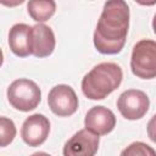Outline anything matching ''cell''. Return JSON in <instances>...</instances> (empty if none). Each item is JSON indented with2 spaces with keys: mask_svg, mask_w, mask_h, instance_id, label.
I'll return each mask as SVG.
<instances>
[{
  "mask_svg": "<svg viewBox=\"0 0 156 156\" xmlns=\"http://www.w3.org/2000/svg\"><path fill=\"white\" fill-rule=\"evenodd\" d=\"M30 44H32V55H34L35 57L50 56L56 45V39L52 29L44 23H38L33 26Z\"/></svg>",
  "mask_w": 156,
  "mask_h": 156,
  "instance_id": "30bf717a",
  "label": "cell"
},
{
  "mask_svg": "<svg viewBox=\"0 0 156 156\" xmlns=\"http://www.w3.org/2000/svg\"><path fill=\"white\" fill-rule=\"evenodd\" d=\"M16 136V126L12 119L7 117H0V146L5 147Z\"/></svg>",
  "mask_w": 156,
  "mask_h": 156,
  "instance_id": "4fadbf2b",
  "label": "cell"
},
{
  "mask_svg": "<svg viewBox=\"0 0 156 156\" xmlns=\"http://www.w3.org/2000/svg\"><path fill=\"white\" fill-rule=\"evenodd\" d=\"M99 135L80 129L74 133L63 145V156H95L99 150Z\"/></svg>",
  "mask_w": 156,
  "mask_h": 156,
  "instance_id": "52a82bcc",
  "label": "cell"
},
{
  "mask_svg": "<svg viewBox=\"0 0 156 156\" xmlns=\"http://www.w3.org/2000/svg\"><path fill=\"white\" fill-rule=\"evenodd\" d=\"M29 16L39 23L46 22L56 11V2L52 0H30L27 4Z\"/></svg>",
  "mask_w": 156,
  "mask_h": 156,
  "instance_id": "7c38bea8",
  "label": "cell"
},
{
  "mask_svg": "<svg viewBox=\"0 0 156 156\" xmlns=\"http://www.w3.org/2000/svg\"><path fill=\"white\" fill-rule=\"evenodd\" d=\"M147 135L150 138L151 141L156 143V115H154L151 117V119L147 123Z\"/></svg>",
  "mask_w": 156,
  "mask_h": 156,
  "instance_id": "9a60e30c",
  "label": "cell"
},
{
  "mask_svg": "<svg viewBox=\"0 0 156 156\" xmlns=\"http://www.w3.org/2000/svg\"><path fill=\"white\" fill-rule=\"evenodd\" d=\"M129 28V7L123 0H110L104 4L102 12L94 32L95 49L104 55L122 51Z\"/></svg>",
  "mask_w": 156,
  "mask_h": 156,
  "instance_id": "6da1fadb",
  "label": "cell"
},
{
  "mask_svg": "<svg viewBox=\"0 0 156 156\" xmlns=\"http://www.w3.org/2000/svg\"><path fill=\"white\" fill-rule=\"evenodd\" d=\"M119 156H156V151L146 143L134 141L123 149Z\"/></svg>",
  "mask_w": 156,
  "mask_h": 156,
  "instance_id": "5bb4252c",
  "label": "cell"
},
{
  "mask_svg": "<svg viewBox=\"0 0 156 156\" xmlns=\"http://www.w3.org/2000/svg\"><path fill=\"white\" fill-rule=\"evenodd\" d=\"M152 29H154V33L156 34V13H155V16L152 18Z\"/></svg>",
  "mask_w": 156,
  "mask_h": 156,
  "instance_id": "e0dca14e",
  "label": "cell"
},
{
  "mask_svg": "<svg viewBox=\"0 0 156 156\" xmlns=\"http://www.w3.org/2000/svg\"><path fill=\"white\" fill-rule=\"evenodd\" d=\"M84 127L99 136L106 135L115 129L116 116L110 108L105 106H94L85 115Z\"/></svg>",
  "mask_w": 156,
  "mask_h": 156,
  "instance_id": "9c48e42d",
  "label": "cell"
},
{
  "mask_svg": "<svg viewBox=\"0 0 156 156\" xmlns=\"http://www.w3.org/2000/svg\"><path fill=\"white\" fill-rule=\"evenodd\" d=\"M32 27L26 23H16L9 32L10 50L18 57H27L32 55L30 44Z\"/></svg>",
  "mask_w": 156,
  "mask_h": 156,
  "instance_id": "8fae6325",
  "label": "cell"
},
{
  "mask_svg": "<svg viewBox=\"0 0 156 156\" xmlns=\"http://www.w3.org/2000/svg\"><path fill=\"white\" fill-rule=\"evenodd\" d=\"M150 107V100L146 93L139 89H128L123 91L117 100L119 113L129 121L143 118Z\"/></svg>",
  "mask_w": 156,
  "mask_h": 156,
  "instance_id": "5b68a950",
  "label": "cell"
},
{
  "mask_svg": "<svg viewBox=\"0 0 156 156\" xmlns=\"http://www.w3.org/2000/svg\"><path fill=\"white\" fill-rule=\"evenodd\" d=\"M50 133V122L41 113H34L27 117L21 128V136L29 146H39L48 139Z\"/></svg>",
  "mask_w": 156,
  "mask_h": 156,
  "instance_id": "ba28073f",
  "label": "cell"
},
{
  "mask_svg": "<svg viewBox=\"0 0 156 156\" xmlns=\"http://www.w3.org/2000/svg\"><path fill=\"white\" fill-rule=\"evenodd\" d=\"M122 68L115 62H101L94 66L82 79V91L90 100H102L122 83Z\"/></svg>",
  "mask_w": 156,
  "mask_h": 156,
  "instance_id": "7a4b0ae2",
  "label": "cell"
},
{
  "mask_svg": "<svg viewBox=\"0 0 156 156\" xmlns=\"http://www.w3.org/2000/svg\"><path fill=\"white\" fill-rule=\"evenodd\" d=\"M7 100L13 108L28 112L38 107L41 100V91L35 82L27 78H20L9 85Z\"/></svg>",
  "mask_w": 156,
  "mask_h": 156,
  "instance_id": "3957f363",
  "label": "cell"
},
{
  "mask_svg": "<svg viewBox=\"0 0 156 156\" xmlns=\"http://www.w3.org/2000/svg\"><path fill=\"white\" fill-rule=\"evenodd\" d=\"M48 104L56 116L68 117L78 108V96L72 87L67 84H58L49 91Z\"/></svg>",
  "mask_w": 156,
  "mask_h": 156,
  "instance_id": "8992f818",
  "label": "cell"
},
{
  "mask_svg": "<svg viewBox=\"0 0 156 156\" xmlns=\"http://www.w3.org/2000/svg\"><path fill=\"white\" fill-rule=\"evenodd\" d=\"M30 156H51V155H50V154H48V152H44V151H38V152L32 154Z\"/></svg>",
  "mask_w": 156,
  "mask_h": 156,
  "instance_id": "2e32d148",
  "label": "cell"
},
{
  "mask_svg": "<svg viewBox=\"0 0 156 156\" xmlns=\"http://www.w3.org/2000/svg\"><path fill=\"white\" fill-rule=\"evenodd\" d=\"M130 69L141 79L156 78V41L151 39L139 40L130 56Z\"/></svg>",
  "mask_w": 156,
  "mask_h": 156,
  "instance_id": "277c9868",
  "label": "cell"
}]
</instances>
